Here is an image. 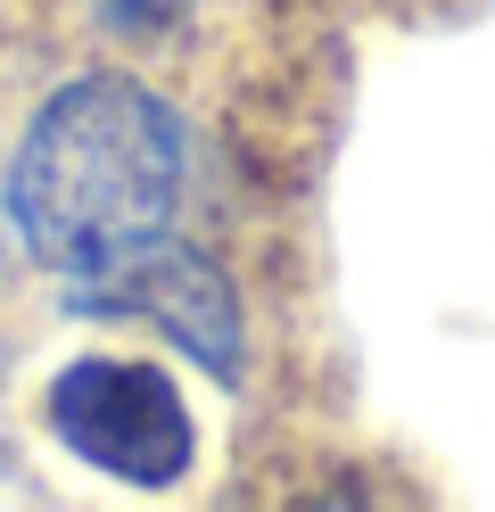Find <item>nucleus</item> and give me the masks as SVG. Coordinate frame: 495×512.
Masks as SVG:
<instances>
[{"label": "nucleus", "instance_id": "obj_1", "mask_svg": "<svg viewBox=\"0 0 495 512\" xmlns=\"http://www.w3.org/2000/svg\"><path fill=\"white\" fill-rule=\"evenodd\" d=\"M190 174L182 116L132 75H75L25 124L9 166V223L50 273L83 281L174 232Z\"/></svg>", "mask_w": 495, "mask_h": 512}, {"label": "nucleus", "instance_id": "obj_2", "mask_svg": "<svg viewBox=\"0 0 495 512\" xmlns=\"http://www.w3.org/2000/svg\"><path fill=\"white\" fill-rule=\"evenodd\" d=\"M50 430L66 455H83L91 471L124 479V488H174L198 455L190 405L157 364L124 356H83L50 380Z\"/></svg>", "mask_w": 495, "mask_h": 512}, {"label": "nucleus", "instance_id": "obj_3", "mask_svg": "<svg viewBox=\"0 0 495 512\" xmlns=\"http://www.w3.org/2000/svg\"><path fill=\"white\" fill-rule=\"evenodd\" d=\"M66 306L83 314H141V323H157L174 347H190L207 372L240 380V298H231V281L207 265V256L174 248V232L116 256V265L83 273L75 290H66Z\"/></svg>", "mask_w": 495, "mask_h": 512}, {"label": "nucleus", "instance_id": "obj_4", "mask_svg": "<svg viewBox=\"0 0 495 512\" xmlns=\"http://www.w3.org/2000/svg\"><path fill=\"white\" fill-rule=\"evenodd\" d=\"M91 9V25L99 34H124V42H149V34H165L190 0H83Z\"/></svg>", "mask_w": 495, "mask_h": 512}]
</instances>
